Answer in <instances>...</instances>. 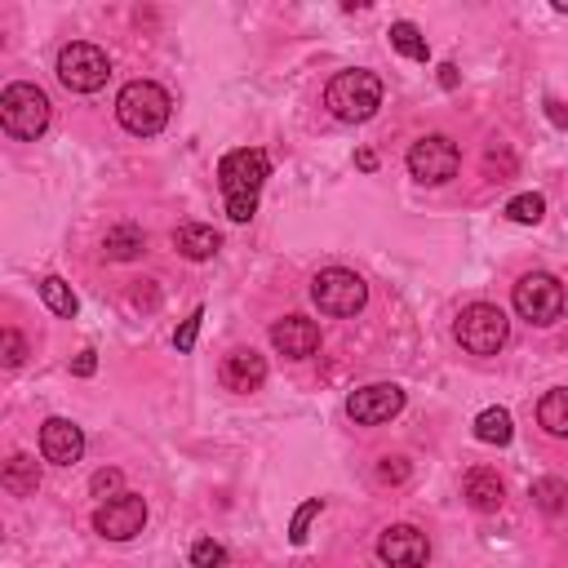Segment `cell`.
Instances as JSON below:
<instances>
[{
    "label": "cell",
    "mask_w": 568,
    "mask_h": 568,
    "mask_svg": "<svg viewBox=\"0 0 568 568\" xmlns=\"http://www.w3.org/2000/svg\"><path fill=\"white\" fill-rule=\"evenodd\" d=\"M271 178V160L258 147H241V152H226L218 165V187L226 196V218L232 222H249L258 213V191Z\"/></svg>",
    "instance_id": "cell-1"
},
{
    "label": "cell",
    "mask_w": 568,
    "mask_h": 568,
    "mask_svg": "<svg viewBox=\"0 0 568 568\" xmlns=\"http://www.w3.org/2000/svg\"><path fill=\"white\" fill-rule=\"evenodd\" d=\"M169 111H174V102L156 80H130L116 98V121L138 138L160 134L169 125Z\"/></svg>",
    "instance_id": "cell-2"
},
{
    "label": "cell",
    "mask_w": 568,
    "mask_h": 568,
    "mask_svg": "<svg viewBox=\"0 0 568 568\" xmlns=\"http://www.w3.org/2000/svg\"><path fill=\"white\" fill-rule=\"evenodd\" d=\"M324 102H328V111L337 121L360 125L382 107V80L374 71H360V67L356 71H337L328 80V89H324Z\"/></svg>",
    "instance_id": "cell-3"
},
{
    "label": "cell",
    "mask_w": 568,
    "mask_h": 568,
    "mask_svg": "<svg viewBox=\"0 0 568 568\" xmlns=\"http://www.w3.org/2000/svg\"><path fill=\"white\" fill-rule=\"evenodd\" d=\"M0 125H5L10 138H23V143H36L45 130H49V98L45 89L19 80L0 93Z\"/></svg>",
    "instance_id": "cell-4"
},
{
    "label": "cell",
    "mask_w": 568,
    "mask_h": 568,
    "mask_svg": "<svg viewBox=\"0 0 568 568\" xmlns=\"http://www.w3.org/2000/svg\"><path fill=\"white\" fill-rule=\"evenodd\" d=\"M511 298H515L520 320H528V324H537V328H550V324L564 320V311H568L564 285H559L555 276H546V271H528V276L515 285Z\"/></svg>",
    "instance_id": "cell-5"
},
{
    "label": "cell",
    "mask_w": 568,
    "mask_h": 568,
    "mask_svg": "<svg viewBox=\"0 0 568 568\" xmlns=\"http://www.w3.org/2000/svg\"><path fill=\"white\" fill-rule=\"evenodd\" d=\"M458 343H463V352H471V356H498L502 347H506V333H511V324H506V315H502V307H493V302H471L463 315H458Z\"/></svg>",
    "instance_id": "cell-6"
},
{
    "label": "cell",
    "mask_w": 568,
    "mask_h": 568,
    "mask_svg": "<svg viewBox=\"0 0 568 568\" xmlns=\"http://www.w3.org/2000/svg\"><path fill=\"white\" fill-rule=\"evenodd\" d=\"M107 76H111V58H107L98 45L71 41V45L58 49V80H63L71 93H93V89L107 85Z\"/></svg>",
    "instance_id": "cell-7"
},
{
    "label": "cell",
    "mask_w": 568,
    "mask_h": 568,
    "mask_svg": "<svg viewBox=\"0 0 568 568\" xmlns=\"http://www.w3.org/2000/svg\"><path fill=\"white\" fill-rule=\"evenodd\" d=\"M311 298H315V307L324 315H356L365 307V298H369V285L347 267H328V271H320L311 280Z\"/></svg>",
    "instance_id": "cell-8"
},
{
    "label": "cell",
    "mask_w": 568,
    "mask_h": 568,
    "mask_svg": "<svg viewBox=\"0 0 568 568\" xmlns=\"http://www.w3.org/2000/svg\"><path fill=\"white\" fill-rule=\"evenodd\" d=\"M458 165H463V152L453 147L444 134L422 138V143H413V152H409V174H413L417 182H426V187L448 182L453 174H458Z\"/></svg>",
    "instance_id": "cell-9"
},
{
    "label": "cell",
    "mask_w": 568,
    "mask_h": 568,
    "mask_svg": "<svg viewBox=\"0 0 568 568\" xmlns=\"http://www.w3.org/2000/svg\"><path fill=\"white\" fill-rule=\"evenodd\" d=\"M147 524V502L138 493H121V498H107L98 511H93V528L107 537V542H130L138 537Z\"/></svg>",
    "instance_id": "cell-10"
},
{
    "label": "cell",
    "mask_w": 568,
    "mask_h": 568,
    "mask_svg": "<svg viewBox=\"0 0 568 568\" xmlns=\"http://www.w3.org/2000/svg\"><path fill=\"white\" fill-rule=\"evenodd\" d=\"M400 409H404V391H400L396 382L360 387V391H352V400H347V413H352L356 426H382V422H391Z\"/></svg>",
    "instance_id": "cell-11"
},
{
    "label": "cell",
    "mask_w": 568,
    "mask_h": 568,
    "mask_svg": "<svg viewBox=\"0 0 568 568\" xmlns=\"http://www.w3.org/2000/svg\"><path fill=\"white\" fill-rule=\"evenodd\" d=\"M378 555L387 568H426L431 559V542L422 528L413 524H391L382 537H378Z\"/></svg>",
    "instance_id": "cell-12"
},
{
    "label": "cell",
    "mask_w": 568,
    "mask_h": 568,
    "mask_svg": "<svg viewBox=\"0 0 568 568\" xmlns=\"http://www.w3.org/2000/svg\"><path fill=\"white\" fill-rule=\"evenodd\" d=\"M41 453H45V463L54 467H71L80 463V453H85V431L67 417H49L41 426Z\"/></svg>",
    "instance_id": "cell-13"
},
{
    "label": "cell",
    "mask_w": 568,
    "mask_h": 568,
    "mask_svg": "<svg viewBox=\"0 0 568 568\" xmlns=\"http://www.w3.org/2000/svg\"><path fill=\"white\" fill-rule=\"evenodd\" d=\"M271 347L289 360H307L320 347V324L307 315H285L280 324H271Z\"/></svg>",
    "instance_id": "cell-14"
},
{
    "label": "cell",
    "mask_w": 568,
    "mask_h": 568,
    "mask_svg": "<svg viewBox=\"0 0 568 568\" xmlns=\"http://www.w3.org/2000/svg\"><path fill=\"white\" fill-rule=\"evenodd\" d=\"M267 382V360L254 347H241L222 360V387L236 391V396H254Z\"/></svg>",
    "instance_id": "cell-15"
},
{
    "label": "cell",
    "mask_w": 568,
    "mask_h": 568,
    "mask_svg": "<svg viewBox=\"0 0 568 568\" xmlns=\"http://www.w3.org/2000/svg\"><path fill=\"white\" fill-rule=\"evenodd\" d=\"M174 249L187 258V263H209L218 249H222V236L204 222H182L174 232Z\"/></svg>",
    "instance_id": "cell-16"
},
{
    "label": "cell",
    "mask_w": 568,
    "mask_h": 568,
    "mask_svg": "<svg viewBox=\"0 0 568 568\" xmlns=\"http://www.w3.org/2000/svg\"><path fill=\"white\" fill-rule=\"evenodd\" d=\"M502 493H506V489H502L498 471H485V467H480V471H471V476L463 480V498H467L476 511H485V515L502 506Z\"/></svg>",
    "instance_id": "cell-17"
},
{
    "label": "cell",
    "mask_w": 568,
    "mask_h": 568,
    "mask_svg": "<svg viewBox=\"0 0 568 568\" xmlns=\"http://www.w3.org/2000/svg\"><path fill=\"white\" fill-rule=\"evenodd\" d=\"M0 485H5L14 498H32L41 489V467L36 458H27V453H14V458L5 463V476H0Z\"/></svg>",
    "instance_id": "cell-18"
},
{
    "label": "cell",
    "mask_w": 568,
    "mask_h": 568,
    "mask_svg": "<svg viewBox=\"0 0 568 568\" xmlns=\"http://www.w3.org/2000/svg\"><path fill=\"white\" fill-rule=\"evenodd\" d=\"M102 254L111 258V263H130V258H138V254H147V236L138 232V226H111L107 232V241H102Z\"/></svg>",
    "instance_id": "cell-19"
},
{
    "label": "cell",
    "mask_w": 568,
    "mask_h": 568,
    "mask_svg": "<svg viewBox=\"0 0 568 568\" xmlns=\"http://www.w3.org/2000/svg\"><path fill=\"white\" fill-rule=\"evenodd\" d=\"M537 422H542L550 435L568 439V387H559V391H546V396H542V404H537Z\"/></svg>",
    "instance_id": "cell-20"
},
{
    "label": "cell",
    "mask_w": 568,
    "mask_h": 568,
    "mask_svg": "<svg viewBox=\"0 0 568 568\" xmlns=\"http://www.w3.org/2000/svg\"><path fill=\"white\" fill-rule=\"evenodd\" d=\"M511 435H515V426H511V413L506 409H485L480 417H476V439L480 444H511Z\"/></svg>",
    "instance_id": "cell-21"
},
{
    "label": "cell",
    "mask_w": 568,
    "mask_h": 568,
    "mask_svg": "<svg viewBox=\"0 0 568 568\" xmlns=\"http://www.w3.org/2000/svg\"><path fill=\"white\" fill-rule=\"evenodd\" d=\"M41 298H45V307H49L54 315H63V320H71V315L80 311V302H76V293H71V285H67L63 276H45V280H41Z\"/></svg>",
    "instance_id": "cell-22"
},
{
    "label": "cell",
    "mask_w": 568,
    "mask_h": 568,
    "mask_svg": "<svg viewBox=\"0 0 568 568\" xmlns=\"http://www.w3.org/2000/svg\"><path fill=\"white\" fill-rule=\"evenodd\" d=\"M528 498H533V502H537L546 515H564V511H568V485H564V480H555V476L533 480Z\"/></svg>",
    "instance_id": "cell-23"
},
{
    "label": "cell",
    "mask_w": 568,
    "mask_h": 568,
    "mask_svg": "<svg viewBox=\"0 0 568 568\" xmlns=\"http://www.w3.org/2000/svg\"><path fill=\"white\" fill-rule=\"evenodd\" d=\"M391 49H400V54L413 58V63H426V54H431V49H426V36H422L413 23H404V19L391 23Z\"/></svg>",
    "instance_id": "cell-24"
},
{
    "label": "cell",
    "mask_w": 568,
    "mask_h": 568,
    "mask_svg": "<svg viewBox=\"0 0 568 568\" xmlns=\"http://www.w3.org/2000/svg\"><path fill=\"white\" fill-rule=\"evenodd\" d=\"M542 213H546V200H542L537 191L515 196V200L506 204V218H511V222H520V226H537V222H542Z\"/></svg>",
    "instance_id": "cell-25"
},
{
    "label": "cell",
    "mask_w": 568,
    "mask_h": 568,
    "mask_svg": "<svg viewBox=\"0 0 568 568\" xmlns=\"http://www.w3.org/2000/svg\"><path fill=\"white\" fill-rule=\"evenodd\" d=\"M191 564H196V568H222V564H226V550H222L213 537H200V542L191 546Z\"/></svg>",
    "instance_id": "cell-26"
},
{
    "label": "cell",
    "mask_w": 568,
    "mask_h": 568,
    "mask_svg": "<svg viewBox=\"0 0 568 568\" xmlns=\"http://www.w3.org/2000/svg\"><path fill=\"white\" fill-rule=\"evenodd\" d=\"M121 485H125V476H121L116 467H102V471H93V480H89L93 498H121Z\"/></svg>",
    "instance_id": "cell-27"
},
{
    "label": "cell",
    "mask_w": 568,
    "mask_h": 568,
    "mask_svg": "<svg viewBox=\"0 0 568 568\" xmlns=\"http://www.w3.org/2000/svg\"><path fill=\"white\" fill-rule=\"evenodd\" d=\"M320 511H324V498H311V502L293 515V528H289V542H293V546H302V542H307V528H311V520H315Z\"/></svg>",
    "instance_id": "cell-28"
},
{
    "label": "cell",
    "mask_w": 568,
    "mask_h": 568,
    "mask_svg": "<svg viewBox=\"0 0 568 568\" xmlns=\"http://www.w3.org/2000/svg\"><path fill=\"white\" fill-rule=\"evenodd\" d=\"M200 320H204V311H200V307H196V311H191V315H187V320H182V328H178V333H174V347H178V352H182V356H187V352H191V347H196V337H200Z\"/></svg>",
    "instance_id": "cell-29"
},
{
    "label": "cell",
    "mask_w": 568,
    "mask_h": 568,
    "mask_svg": "<svg viewBox=\"0 0 568 568\" xmlns=\"http://www.w3.org/2000/svg\"><path fill=\"white\" fill-rule=\"evenodd\" d=\"M23 356H27V347H23L19 328H5V365H10V369H19V365H23Z\"/></svg>",
    "instance_id": "cell-30"
},
{
    "label": "cell",
    "mask_w": 568,
    "mask_h": 568,
    "mask_svg": "<svg viewBox=\"0 0 568 568\" xmlns=\"http://www.w3.org/2000/svg\"><path fill=\"white\" fill-rule=\"evenodd\" d=\"M378 476H382L387 485H400V480L409 476V467H404V458H382V467H378Z\"/></svg>",
    "instance_id": "cell-31"
},
{
    "label": "cell",
    "mask_w": 568,
    "mask_h": 568,
    "mask_svg": "<svg viewBox=\"0 0 568 568\" xmlns=\"http://www.w3.org/2000/svg\"><path fill=\"white\" fill-rule=\"evenodd\" d=\"M93 369H98V356H93V352H80V356H76V365H71V374H76V378H93Z\"/></svg>",
    "instance_id": "cell-32"
},
{
    "label": "cell",
    "mask_w": 568,
    "mask_h": 568,
    "mask_svg": "<svg viewBox=\"0 0 568 568\" xmlns=\"http://www.w3.org/2000/svg\"><path fill=\"white\" fill-rule=\"evenodd\" d=\"M546 116H550V125H559V130H568V107H564V102H555V98H546Z\"/></svg>",
    "instance_id": "cell-33"
},
{
    "label": "cell",
    "mask_w": 568,
    "mask_h": 568,
    "mask_svg": "<svg viewBox=\"0 0 568 568\" xmlns=\"http://www.w3.org/2000/svg\"><path fill=\"white\" fill-rule=\"evenodd\" d=\"M439 85H444V89H458V67L444 63V67H439Z\"/></svg>",
    "instance_id": "cell-34"
},
{
    "label": "cell",
    "mask_w": 568,
    "mask_h": 568,
    "mask_svg": "<svg viewBox=\"0 0 568 568\" xmlns=\"http://www.w3.org/2000/svg\"><path fill=\"white\" fill-rule=\"evenodd\" d=\"M356 165H360V169H378V156H374V152H360Z\"/></svg>",
    "instance_id": "cell-35"
}]
</instances>
